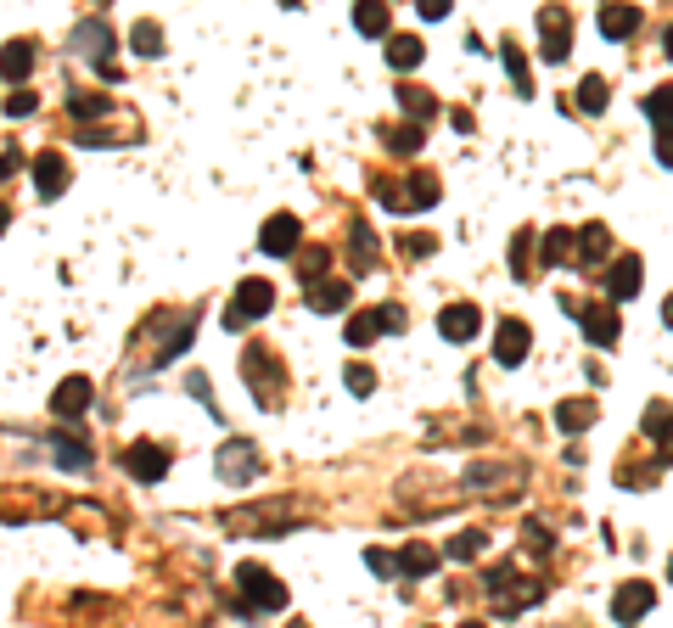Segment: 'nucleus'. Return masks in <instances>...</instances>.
Here are the masks:
<instances>
[{
  "label": "nucleus",
  "mask_w": 673,
  "mask_h": 628,
  "mask_svg": "<svg viewBox=\"0 0 673 628\" xmlns=\"http://www.w3.org/2000/svg\"><path fill=\"white\" fill-rule=\"evenodd\" d=\"M460 628H483V623H460Z\"/></svg>",
  "instance_id": "obj_53"
},
{
  "label": "nucleus",
  "mask_w": 673,
  "mask_h": 628,
  "mask_svg": "<svg viewBox=\"0 0 673 628\" xmlns=\"http://www.w3.org/2000/svg\"><path fill=\"white\" fill-rule=\"evenodd\" d=\"M73 51H85V57L107 62V57H101V51H113V29H107L101 17H85V23L73 29Z\"/></svg>",
  "instance_id": "obj_16"
},
{
  "label": "nucleus",
  "mask_w": 673,
  "mask_h": 628,
  "mask_svg": "<svg viewBox=\"0 0 673 628\" xmlns=\"http://www.w3.org/2000/svg\"><path fill=\"white\" fill-rule=\"evenodd\" d=\"M219 477H225V483H236V488L253 483V477H258V449H253V443L230 438L225 449H219Z\"/></svg>",
  "instance_id": "obj_4"
},
{
  "label": "nucleus",
  "mask_w": 673,
  "mask_h": 628,
  "mask_svg": "<svg viewBox=\"0 0 673 628\" xmlns=\"http://www.w3.org/2000/svg\"><path fill=\"white\" fill-rule=\"evenodd\" d=\"M668 578H673V561H668Z\"/></svg>",
  "instance_id": "obj_54"
},
{
  "label": "nucleus",
  "mask_w": 673,
  "mask_h": 628,
  "mask_svg": "<svg viewBox=\"0 0 673 628\" xmlns=\"http://www.w3.org/2000/svg\"><path fill=\"white\" fill-rule=\"evenodd\" d=\"M645 432L657 438V449H662V460L673 466V404H645Z\"/></svg>",
  "instance_id": "obj_17"
},
{
  "label": "nucleus",
  "mask_w": 673,
  "mask_h": 628,
  "mask_svg": "<svg viewBox=\"0 0 673 628\" xmlns=\"http://www.w3.org/2000/svg\"><path fill=\"white\" fill-rule=\"evenodd\" d=\"M500 57H505V73H511L516 96H533V73H528V57H522V45L505 40V45H500Z\"/></svg>",
  "instance_id": "obj_25"
},
{
  "label": "nucleus",
  "mask_w": 673,
  "mask_h": 628,
  "mask_svg": "<svg viewBox=\"0 0 673 628\" xmlns=\"http://www.w3.org/2000/svg\"><path fill=\"white\" fill-rule=\"evenodd\" d=\"M578 107H584V113H606V79H601V73H584V85H578Z\"/></svg>",
  "instance_id": "obj_35"
},
{
  "label": "nucleus",
  "mask_w": 673,
  "mask_h": 628,
  "mask_svg": "<svg viewBox=\"0 0 673 628\" xmlns=\"http://www.w3.org/2000/svg\"><path fill=\"white\" fill-rule=\"evenodd\" d=\"M129 45H135L141 57H158V51H163V29L152 23V17H141V23L129 29Z\"/></svg>",
  "instance_id": "obj_34"
},
{
  "label": "nucleus",
  "mask_w": 673,
  "mask_h": 628,
  "mask_svg": "<svg viewBox=\"0 0 673 628\" xmlns=\"http://www.w3.org/2000/svg\"><path fill=\"white\" fill-rule=\"evenodd\" d=\"M113 113V96H96V90H73L68 96V118L73 124H96V118Z\"/></svg>",
  "instance_id": "obj_19"
},
{
  "label": "nucleus",
  "mask_w": 673,
  "mask_h": 628,
  "mask_svg": "<svg viewBox=\"0 0 673 628\" xmlns=\"http://www.w3.org/2000/svg\"><path fill=\"white\" fill-rule=\"evenodd\" d=\"M348 298H354V292H348V281H315V286H309V309H315V314L348 309Z\"/></svg>",
  "instance_id": "obj_21"
},
{
  "label": "nucleus",
  "mask_w": 673,
  "mask_h": 628,
  "mask_svg": "<svg viewBox=\"0 0 673 628\" xmlns=\"http://www.w3.org/2000/svg\"><path fill=\"white\" fill-rule=\"evenodd\" d=\"M539 34H545V57L561 62L573 51V17L561 12V6H539Z\"/></svg>",
  "instance_id": "obj_5"
},
{
  "label": "nucleus",
  "mask_w": 673,
  "mask_h": 628,
  "mask_svg": "<svg viewBox=\"0 0 673 628\" xmlns=\"http://www.w3.org/2000/svg\"><path fill=\"white\" fill-rule=\"evenodd\" d=\"M662 45H668V57H673V29H668V34H662Z\"/></svg>",
  "instance_id": "obj_51"
},
{
  "label": "nucleus",
  "mask_w": 673,
  "mask_h": 628,
  "mask_svg": "<svg viewBox=\"0 0 673 628\" xmlns=\"http://www.w3.org/2000/svg\"><path fill=\"white\" fill-rule=\"evenodd\" d=\"M645 118H651L662 135H673V85H657L651 96H645Z\"/></svg>",
  "instance_id": "obj_28"
},
{
  "label": "nucleus",
  "mask_w": 673,
  "mask_h": 628,
  "mask_svg": "<svg viewBox=\"0 0 673 628\" xmlns=\"http://www.w3.org/2000/svg\"><path fill=\"white\" fill-rule=\"evenodd\" d=\"M438 331H444L449 343H472L477 331H483V309H477V303H449V309L438 314Z\"/></svg>",
  "instance_id": "obj_8"
},
{
  "label": "nucleus",
  "mask_w": 673,
  "mask_h": 628,
  "mask_svg": "<svg viewBox=\"0 0 673 628\" xmlns=\"http://www.w3.org/2000/svg\"><path fill=\"white\" fill-rule=\"evenodd\" d=\"M270 303H275V292H270V281H242L236 286V298H230V309H225V326H236L242 331L247 320H258V314H270Z\"/></svg>",
  "instance_id": "obj_3"
},
{
  "label": "nucleus",
  "mask_w": 673,
  "mask_h": 628,
  "mask_svg": "<svg viewBox=\"0 0 673 628\" xmlns=\"http://www.w3.org/2000/svg\"><path fill=\"white\" fill-rule=\"evenodd\" d=\"M657 163H662V169H673V135H662V141H657Z\"/></svg>",
  "instance_id": "obj_49"
},
{
  "label": "nucleus",
  "mask_w": 673,
  "mask_h": 628,
  "mask_svg": "<svg viewBox=\"0 0 673 628\" xmlns=\"http://www.w3.org/2000/svg\"><path fill=\"white\" fill-rule=\"evenodd\" d=\"M651 606H657V589L640 584V578H634V584H623V589L612 595V617H617L623 628H634L645 612H651Z\"/></svg>",
  "instance_id": "obj_6"
},
{
  "label": "nucleus",
  "mask_w": 673,
  "mask_h": 628,
  "mask_svg": "<svg viewBox=\"0 0 673 628\" xmlns=\"http://www.w3.org/2000/svg\"><path fill=\"white\" fill-rule=\"evenodd\" d=\"M34 186H40V197H62V186H68V163H62V152H40L34 157Z\"/></svg>",
  "instance_id": "obj_14"
},
{
  "label": "nucleus",
  "mask_w": 673,
  "mask_h": 628,
  "mask_svg": "<svg viewBox=\"0 0 673 628\" xmlns=\"http://www.w3.org/2000/svg\"><path fill=\"white\" fill-rule=\"evenodd\" d=\"M365 567H371V572H382V578H387V572L399 567V561L387 556V550H365Z\"/></svg>",
  "instance_id": "obj_46"
},
{
  "label": "nucleus",
  "mask_w": 673,
  "mask_h": 628,
  "mask_svg": "<svg viewBox=\"0 0 673 628\" xmlns=\"http://www.w3.org/2000/svg\"><path fill=\"white\" fill-rule=\"evenodd\" d=\"M242 382L253 387V399L264 404V410H275L281 404V365H275V354L264 343H247V354H242Z\"/></svg>",
  "instance_id": "obj_1"
},
{
  "label": "nucleus",
  "mask_w": 673,
  "mask_h": 628,
  "mask_svg": "<svg viewBox=\"0 0 673 628\" xmlns=\"http://www.w3.org/2000/svg\"><path fill=\"white\" fill-rule=\"evenodd\" d=\"M399 567L410 572V578H427V572H438V550H432V544H404Z\"/></svg>",
  "instance_id": "obj_30"
},
{
  "label": "nucleus",
  "mask_w": 673,
  "mask_h": 628,
  "mask_svg": "<svg viewBox=\"0 0 673 628\" xmlns=\"http://www.w3.org/2000/svg\"><path fill=\"white\" fill-rule=\"evenodd\" d=\"M34 107H40V101H34L29 90H12V96H6V113H12V118H29Z\"/></svg>",
  "instance_id": "obj_43"
},
{
  "label": "nucleus",
  "mask_w": 673,
  "mask_h": 628,
  "mask_svg": "<svg viewBox=\"0 0 673 628\" xmlns=\"http://www.w3.org/2000/svg\"><path fill=\"white\" fill-rule=\"evenodd\" d=\"M404 186H410V202H416V208H432V202H438V174L416 169L410 180H404Z\"/></svg>",
  "instance_id": "obj_36"
},
{
  "label": "nucleus",
  "mask_w": 673,
  "mask_h": 628,
  "mask_svg": "<svg viewBox=\"0 0 673 628\" xmlns=\"http://www.w3.org/2000/svg\"><path fill=\"white\" fill-rule=\"evenodd\" d=\"M528 247H533V230H516V242H511V270L528 281Z\"/></svg>",
  "instance_id": "obj_41"
},
{
  "label": "nucleus",
  "mask_w": 673,
  "mask_h": 628,
  "mask_svg": "<svg viewBox=\"0 0 673 628\" xmlns=\"http://www.w3.org/2000/svg\"><path fill=\"white\" fill-rule=\"evenodd\" d=\"M298 242H303V225H298V214H275L270 225H264V236H258V247H264L270 258H287Z\"/></svg>",
  "instance_id": "obj_11"
},
{
  "label": "nucleus",
  "mask_w": 673,
  "mask_h": 628,
  "mask_svg": "<svg viewBox=\"0 0 673 628\" xmlns=\"http://www.w3.org/2000/svg\"><path fill=\"white\" fill-rule=\"evenodd\" d=\"M326 247H309V253H303V270H309V275H303V281H309V286H315L320 281V270H326Z\"/></svg>",
  "instance_id": "obj_42"
},
{
  "label": "nucleus",
  "mask_w": 673,
  "mask_h": 628,
  "mask_svg": "<svg viewBox=\"0 0 673 628\" xmlns=\"http://www.w3.org/2000/svg\"><path fill=\"white\" fill-rule=\"evenodd\" d=\"M225 528L230 533H287L292 528V511H287V505H270V511H230L225 516Z\"/></svg>",
  "instance_id": "obj_7"
},
{
  "label": "nucleus",
  "mask_w": 673,
  "mask_h": 628,
  "mask_svg": "<svg viewBox=\"0 0 673 628\" xmlns=\"http://www.w3.org/2000/svg\"><path fill=\"white\" fill-rule=\"evenodd\" d=\"M236 584H242L247 606H258V612H281V606H287V584H281L270 567H258V561H242V567H236Z\"/></svg>",
  "instance_id": "obj_2"
},
{
  "label": "nucleus",
  "mask_w": 673,
  "mask_h": 628,
  "mask_svg": "<svg viewBox=\"0 0 673 628\" xmlns=\"http://www.w3.org/2000/svg\"><path fill=\"white\" fill-rule=\"evenodd\" d=\"M421 57H427V51H421V40H416V34H393V40H387V62H393L399 73H410Z\"/></svg>",
  "instance_id": "obj_27"
},
{
  "label": "nucleus",
  "mask_w": 673,
  "mask_h": 628,
  "mask_svg": "<svg viewBox=\"0 0 673 628\" xmlns=\"http://www.w3.org/2000/svg\"><path fill=\"white\" fill-rule=\"evenodd\" d=\"M29 68H34V45L29 40H12L6 51H0V79H12L17 90H23V79H29Z\"/></svg>",
  "instance_id": "obj_18"
},
{
  "label": "nucleus",
  "mask_w": 673,
  "mask_h": 628,
  "mask_svg": "<svg viewBox=\"0 0 673 628\" xmlns=\"http://www.w3.org/2000/svg\"><path fill=\"white\" fill-rule=\"evenodd\" d=\"M410 320H404V309L399 303H382V331H404Z\"/></svg>",
  "instance_id": "obj_45"
},
{
  "label": "nucleus",
  "mask_w": 673,
  "mask_h": 628,
  "mask_svg": "<svg viewBox=\"0 0 673 628\" xmlns=\"http://www.w3.org/2000/svg\"><path fill=\"white\" fill-rule=\"evenodd\" d=\"M343 382H348V393H354V399H365V393L376 387V371H371V365H348Z\"/></svg>",
  "instance_id": "obj_39"
},
{
  "label": "nucleus",
  "mask_w": 673,
  "mask_h": 628,
  "mask_svg": "<svg viewBox=\"0 0 673 628\" xmlns=\"http://www.w3.org/2000/svg\"><path fill=\"white\" fill-rule=\"evenodd\" d=\"M382 146H387V152H399V157H410L421 146V124H387L382 129Z\"/></svg>",
  "instance_id": "obj_31"
},
{
  "label": "nucleus",
  "mask_w": 673,
  "mask_h": 628,
  "mask_svg": "<svg viewBox=\"0 0 673 628\" xmlns=\"http://www.w3.org/2000/svg\"><path fill=\"white\" fill-rule=\"evenodd\" d=\"M287 628H309V623H303V617H292V623H287Z\"/></svg>",
  "instance_id": "obj_52"
},
{
  "label": "nucleus",
  "mask_w": 673,
  "mask_h": 628,
  "mask_svg": "<svg viewBox=\"0 0 673 628\" xmlns=\"http://www.w3.org/2000/svg\"><path fill=\"white\" fill-rule=\"evenodd\" d=\"M606 253H612V230H606V225H584V230H578V258H584V264H601Z\"/></svg>",
  "instance_id": "obj_26"
},
{
  "label": "nucleus",
  "mask_w": 673,
  "mask_h": 628,
  "mask_svg": "<svg viewBox=\"0 0 673 628\" xmlns=\"http://www.w3.org/2000/svg\"><path fill=\"white\" fill-rule=\"evenodd\" d=\"M416 12H421V23H444V17H449V0H421Z\"/></svg>",
  "instance_id": "obj_44"
},
{
  "label": "nucleus",
  "mask_w": 673,
  "mask_h": 628,
  "mask_svg": "<svg viewBox=\"0 0 673 628\" xmlns=\"http://www.w3.org/2000/svg\"><path fill=\"white\" fill-rule=\"evenodd\" d=\"M483 544H488V533H483V528L455 533V539H449V561H477V556H483Z\"/></svg>",
  "instance_id": "obj_33"
},
{
  "label": "nucleus",
  "mask_w": 673,
  "mask_h": 628,
  "mask_svg": "<svg viewBox=\"0 0 673 628\" xmlns=\"http://www.w3.org/2000/svg\"><path fill=\"white\" fill-rule=\"evenodd\" d=\"M354 29H359V34H371V40H382V34L393 29V17H387L382 0H359V6H354Z\"/></svg>",
  "instance_id": "obj_22"
},
{
  "label": "nucleus",
  "mask_w": 673,
  "mask_h": 628,
  "mask_svg": "<svg viewBox=\"0 0 673 628\" xmlns=\"http://www.w3.org/2000/svg\"><path fill=\"white\" fill-rule=\"evenodd\" d=\"M348 247H354V270H371V258H376L371 230H365V225H354V230H348Z\"/></svg>",
  "instance_id": "obj_38"
},
{
  "label": "nucleus",
  "mask_w": 673,
  "mask_h": 628,
  "mask_svg": "<svg viewBox=\"0 0 673 628\" xmlns=\"http://www.w3.org/2000/svg\"><path fill=\"white\" fill-rule=\"evenodd\" d=\"M85 410H90V382H85V376H68V382L51 393V415H62V421H79Z\"/></svg>",
  "instance_id": "obj_13"
},
{
  "label": "nucleus",
  "mask_w": 673,
  "mask_h": 628,
  "mask_svg": "<svg viewBox=\"0 0 673 628\" xmlns=\"http://www.w3.org/2000/svg\"><path fill=\"white\" fill-rule=\"evenodd\" d=\"M376 202H382L387 214H416V202H410V191H404V180H376Z\"/></svg>",
  "instance_id": "obj_29"
},
{
  "label": "nucleus",
  "mask_w": 673,
  "mask_h": 628,
  "mask_svg": "<svg viewBox=\"0 0 673 628\" xmlns=\"http://www.w3.org/2000/svg\"><path fill=\"white\" fill-rule=\"evenodd\" d=\"M432 247H438L432 236H410V242H404V253H416V258H421V253H432Z\"/></svg>",
  "instance_id": "obj_48"
},
{
  "label": "nucleus",
  "mask_w": 673,
  "mask_h": 628,
  "mask_svg": "<svg viewBox=\"0 0 673 628\" xmlns=\"http://www.w3.org/2000/svg\"><path fill=\"white\" fill-rule=\"evenodd\" d=\"M606 292H612V303H629L634 292H640V258L634 253L617 258L612 270H606Z\"/></svg>",
  "instance_id": "obj_15"
},
{
  "label": "nucleus",
  "mask_w": 673,
  "mask_h": 628,
  "mask_svg": "<svg viewBox=\"0 0 673 628\" xmlns=\"http://www.w3.org/2000/svg\"><path fill=\"white\" fill-rule=\"evenodd\" d=\"M376 331H382V309H365V314H354V320L343 326V337H348L354 348H365V343L376 337Z\"/></svg>",
  "instance_id": "obj_32"
},
{
  "label": "nucleus",
  "mask_w": 673,
  "mask_h": 628,
  "mask_svg": "<svg viewBox=\"0 0 673 628\" xmlns=\"http://www.w3.org/2000/svg\"><path fill=\"white\" fill-rule=\"evenodd\" d=\"M578 320H584V337H589L595 348H612L617 331H623V326H617V309H612V303H584V309H578Z\"/></svg>",
  "instance_id": "obj_9"
},
{
  "label": "nucleus",
  "mask_w": 673,
  "mask_h": 628,
  "mask_svg": "<svg viewBox=\"0 0 673 628\" xmlns=\"http://www.w3.org/2000/svg\"><path fill=\"white\" fill-rule=\"evenodd\" d=\"M124 466H129L135 483H158V477H169V455H163L158 443H135V449L124 455Z\"/></svg>",
  "instance_id": "obj_12"
},
{
  "label": "nucleus",
  "mask_w": 673,
  "mask_h": 628,
  "mask_svg": "<svg viewBox=\"0 0 673 628\" xmlns=\"http://www.w3.org/2000/svg\"><path fill=\"white\" fill-rule=\"evenodd\" d=\"M640 6H601V34L606 40H629L634 29H640Z\"/></svg>",
  "instance_id": "obj_20"
},
{
  "label": "nucleus",
  "mask_w": 673,
  "mask_h": 628,
  "mask_svg": "<svg viewBox=\"0 0 673 628\" xmlns=\"http://www.w3.org/2000/svg\"><path fill=\"white\" fill-rule=\"evenodd\" d=\"M399 107H404V118H410V124H427V118L438 113L432 90H421V85H399Z\"/></svg>",
  "instance_id": "obj_23"
},
{
  "label": "nucleus",
  "mask_w": 673,
  "mask_h": 628,
  "mask_svg": "<svg viewBox=\"0 0 673 628\" xmlns=\"http://www.w3.org/2000/svg\"><path fill=\"white\" fill-rule=\"evenodd\" d=\"M662 320H668V326H673V292H668V303H662Z\"/></svg>",
  "instance_id": "obj_50"
},
{
  "label": "nucleus",
  "mask_w": 673,
  "mask_h": 628,
  "mask_svg": "<svg viewBox=\"0 0 673 628\" xmlns=\"http://www.w3.org/2000/svg\"><path fill=\"white\" fill-rule=\"evenodd\" d=\"M567 253H573V230H550L545 236V264H561Z\"/></svg>",
  "instance_id": "obj_40"
},
{
  "label": "nucleus",
  "mask_w": 673,
  "mask_h": 628,
  "mask_svg": "<svg viewBox=\"0 0 673 628\" xmlns=\"http://www.w3.org/2000/svg\"><path fill=\"white\" fill-rule=\"evenodd\" d=\"M528 348H533L528 320H500V337H494V359H500V365H522V359H528Z\"/></svg>",
  "instance_id": "obj_10"
},
{
  "label": "nucleus",
  "mask_w": 673,
  "mask_h": 628,
  "mask_svg": "<svg viewBox=\"0 0 673 628\" xmlns=\"http://www.w3.org/2000/svg\"><path fill=\"white\" fill-rule=\"evenodd\" d=\"M528 544H533V550H539V556H545V550H550V533H545V522H528Z\"/></svg>",
  "instance_id": "obj_47"
},
{
  "label": "nucleus",
  "mask_w": 673,
  "mask_h": 628,
  "mask_svg": "<svg viewBox=\"0 0 673 628\" xmlns=\"http://www.w3.org/2000/svg\"><path fill=\"white\" fill-rule=\"evenodd\" d=\"M57 466L62 471H85L90 466V449L79 438H57Z\"/></svg>",
  "instance_id": "obj_37"
},
{
  "label": "nucleus",
  "mask_w": 673,
  "mask_h": 628,
  "mask_svg": "<svg viewBox=\"0 0 673 628\" xmlns=\"http://www.w3.org/2000/svg\"><path fill=\"white\" fill-rule=\"evenodd\" d=\"M556 427H561V432L595 427V404H589V399H561V404H556Z\"/></svg>",
  "instance_id": "obj_24"
}]
</instances>
